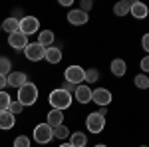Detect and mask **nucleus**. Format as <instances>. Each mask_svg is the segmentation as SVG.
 Returning <instances> with one entry per match:
<instances>
[{
	"label": "nucleus",
	"mask_w": 149,
	"mask_h": 147,
	"mask_svg": "<svg viewBox=\"0 0 149 147\" xmlns=\"http://www.w3.org/2000/svg\"><path fill=\"white\" fill-rule=\"evenodd\" d=\"M90 8H92V2H90V0H81V4H80V10L88 14V10H90Z\"/></svg>",
	"instance_id": "31"
},
{
	"label": "nucleus",
	"mask_w": 149,
	"mask_h": 147,
	"mask_svg": "<svg viewBox=\"0 0 149 147\" xmlns=\"http://www.w3.org/2000/svg\"><path fill=\"white\" fill-rule=\"evenodd\" d=\"M95 147H107V145H103V143H100V145H95Z\"/></svg>",
	"instance_id": "37"
},
{
	"label": "nucleus",
	"mask_w": 149,
	"mask_h": 147,
	"mask_svg": "<svg viewBox=\"0 0 149 147\" xmlns=\"http://www.w3.org/2000/svg\"><path fill=\"white\" fill-rule=\"evenodd\" d=\"M139 66H141V70H143V74H147V72H149V54L139 62Z\"/></svg>",
	"instance_id": "30"
},
{
	"label": "nucleus",
	"mask_w": 149,
	"mask_h": 147,
	"mask_svg": "<svg viewBox=\"0 0 149 147\" xmlns=\"http://www.w3.org/2000/svg\"><path fill=\"white\" fill-rule=\"evenodd\" d=\"M111 91L105 90V88H95L92 90V102H95L100 107H107L109 103H111Z\"/></svg>",
	"instance_id": "8"
},
{
	"label": "nucleus",
	"mask_w": 149,
	"mask_h": 147,
	"mask_svg": "<svg viewBox=\"0 0 149 147\" xmlns=\"http://www.w3.org/2000/svg\"><path fill=\"white\" fill-rule=\"evenodd\" d=\"M12 72V62L6 56H0V76H8Z\"/></svg>",
	"instance_id": "23"
},
{
	"label": "nucleus",
	"mask_w": 149,
	"mask_h": 147,
	"mask_svg": "<svg viewBox=\"0 0 149 147\" xmlns=\"http://www.w3.org/2000/svg\"><path fill=\"white\" fill-rule=\"evenodd\" d=\"M30 145H32V141L26 135H18L14 139V147H30Z\"/></svg>",
	"instance_id": "27"
},
{
	"label": "nucleus",
	"mask_w": 149,
	"mask_h": 147,
	"mask_svg": "<svg viewBox=\"0 0 149 147\" xmlns=\"http://www.w3.org/2000/svg\"><path fill=\"white\" fill-rule=\"evenodd\" d=\"M24 54H26V58L30 62H40V60H44V56H46V48L40 46L38 42H32V44H28L24 48Z\"/></svg>",
	"instance_id": "6"
},
{
	"label": "nucleus",
	"mask_w": 149,
	"mask_h": 147,
	"mask_svg": "<svg viewBox=\"0 0 149 147\" xmlns=\"http://www.w3.org/2000/svg\"><path fill=\"white\" fill-rule=\"evenodd\" d=\"M14 121H16V117H14V113L10 111H0V129H12L14 127Z\"/></svg>",
	"instance_id": "19"
},
{
	"label": "nucleus",
	"mask_w": 149,
	"mask_h": 147,
	"mask_svg": "<svg viewBox=\"0 0 149 147\" xmlns=\"http://www.w3.org/2000/svg\"><path fill=\"white\" fill-rule=\"evenodd\" d=\"M44 60H46L48 64H60V62H62V50L56 48V46L46 48V56H44Z\"/></svg>",
	"instance_id": "15"
},
{
	"label": "nucleus",
	"mask_w": 149,
	"mask_h": 147,
	"mask_svg": "<svg viewBox=\"0 0 149 147\" xmlns=\"http://www.w3.org/2000/svg\"><path fill=\"white\" fill-rule=\"evenodd\" d=\"M109 70H111V74H113V76L121 78V76H125V72H127V64L121 60V58H115V60H111Z\"/></svg>",
	"instance_id": "16"
},
{
	"label": "nucleus",
	"mask_w": 149,
	"mask_h": 147,
	"mask_svg": "<svg viewBox=\"0 0 149 147\" xmlns=\"http://www.w3.org/2000/svg\"><path fill=\"white\" fill-rule=\"evenodd\" d=\"M97 113H100L102 117H105V115H107V107H100V109H97Z\"/></svg>",
	"instance_id": "34"
},
{
	"label": "nucleus",
	"mask_w": 149,
	"mask_h": 147,
	"mask_svg": "<svg viewBox=\"0 0 149 147\" xmlns=\"http://www.w3.org/2000/svg\"><path fill=\"white\" fill-rule=\"evenodd\" d=\"M8 44H10V48H14V50H24L26 46H28V36H24L20 30L18 32H14V34L8 36Z\"/></svg>",
	"instance_id": "10"
},
{
	"label": "nucleus",
	"mask_w": 149,
	"mask_h": 147,
	"mask_svg": "<svg viewBox=\"0 0 149 147\" xmlns=\"http://www.w3.org/2000/svg\"><path fill=\"white\" fill-rule=\"evenodd\" d=\"M10 93H6V91H0V111H8V107H10Z\"/></svg>",
	"instance_id": "25"
},
{
	"label": "nucleus",
	"mask_w": 149,
	"mask_h": 147,
	"mask_svg": "<svg viewBox=\"0 0 149 147\" xmlns=\"http://www.w3.org/2000/svg\"><path fill=\"white\" fill-rule=\"evenodd\" d=\"M6 79H8V86L10 88H22L24 84H28V76L24 74V72H10L8 76H6Z\"/></svg>",
	"instance_id": "11"
},
{
	"label": "nucleus",
	"mask_w": 149,
	"mask_h": 147,
	"mask_svg": "<svg viewBox=\"0 0 149 147\" xmlns=\"http://www.w3.org/2000/svg\"><path fill=\"white\" fill-rule=\"evenodd\" d=\"M46 123L52 127V129H56L58 125L64 123V111H60V109H50L48 111V117H46Z\"/></svg>",
	"instance_id": "13"
},
{
	"label": "nucleus",
	"mask_w": 149,
	"mask_h": 147,
	"mask_svg": "<svg viewBox=\"0 0 149 147\" xmlns=\"http://www.w3.org/2000/svg\"><path fill=\"white\" fill-rule=\"evenodd\" d=\"M64 78L74 86H81V82H86V70L81 66H68L64 72Z\"/></svg>",
	"instance_id": "4"
},
{
	"label": "nucleus",
	"mask_w": 149,
	"mask_h": 147,
	"mask_svg": "<svg viewBox=\"0 0 149 147\" xmlns=\"http://www.w3.org/2000/svg\"><path fill=\"white\" fill-rule=\"evenodd\" d=\"M133 84H135V88H139V90H147L149 88V76L137 74V76L133 78Z\"/></svg>",
	"instance_id": "22"
},
{
	"label": "nucleus",
	"mask_w": 149,
	"mask_h": 147,
	"mask_svg": "<svg viewBox=\"0 0 149 147\" xmlns=\"http://www.w3.org/2000/svg\"><path fill=\"white\" fill-rule=\"evenodd\" d=\"M54 40H56V36L52 30H42V32H38V44L44 46V48H50V46L54 44Z\"/></svg>",
	"instance_id": "18"
},
{
	"label": "nucleus",
	"mask_w": 149,
	"mask_h": 147,
	"mask_svg": "<svg viewBox=\"0 0 149 147\" xmlns=\"http://www.w3.org/2000/svg\"><path fill=\"white\" fill-rule=\"evenodd\" d=\"M54 139V129L44 121V123H38L34 127V141L40 143V145H46Z\"/></svg>",
	"instance_id": "3"
},
{
	"label": "nucleus",
	"mask_w": 149,
	"mask_h": 147,
	"mask_svg": "<svg viewBox=\"0 0 149 147\" xmlns=\"http://www.w3.org/2000/svg\"><path fill=\"white\" fill-rule=\"evenodd\" d=\"M70 135H72V133H70V129L64 123L58 125L56 129H54V137H56V139H62V141H64V139H66V137H70Z\"/></svg>",
	"instance_id": "24"
},
{
	"label": "nucleus",
	"mask_w": 149,
	"mask_h": 147,
	"mask_svg": "<svg viewBox=\"0 0 149 147\" xmlns=\"http://www.w3.org/2000/svg\"><path fill=\"white\" fill-rule=\"evenodd\" d=\"M50 105H52V109H60V111H64V109H68L70 105H72V93L68 91H64L62 88H58L50 93Z\"/></svg>",
	"instance_id": "1"
},
{
	"label": "nucleus",
	"mask_w": 149,
	"mask_h": 147,
	"mask_svg": "<svg viewBox=\"0 0 149 147\" xmlns=\"http://www.w3.org/2000/svg\"><path fill=\"white\" fill-rule=\"evenodd\" d=\"M60 147H72V145H70V143H62Z\"/></svg>",
	"instance_id": "36"
},
{
	"label": "nucleus",
	"mask_w": 149,
	"mask_h": 147,
	"mask_svg": "<svg viewBox=\"0 0 149 147\" xmlns=\"http://www.w3.org/2000/svg\"><path fill=\"white\" fill-rule=\"evenodd\" d=\"M100 79V72L95 68H90V70H86V82L88 84H95Z\"/></svg>",
	"instance_id": "26"
},
{
	"label": "nucleus",
	"mask_w": 149,
	"mask_h": 147,
	"mask_svg": "<svg viewBox=\"0 0 149 147\" xmlns=\"http://www.w3.org/2000/svg\"><path fill=\"white\" fill-rule=\"evenodd\" d=\"M18 102L22 105H34L38 102V88H36V84H32V82L24 84L18 90Z\"/></svg>",
	"instance_id": "2"
},
{
	"label": "nucleus",
	"mask_w": 149,
	"mask_h": 147,
	"mask_svg": "<svg viewBox=\"0 0 149 147\" xmlns=\"http://www.w3.org/2000/svg\"><path fill=\"white\" fill-rule=\"evenodd\" d=\"M38 30H40L38 18H34V16H24V18H20V32H22L24 36L38 34Z\"/></svg>",
	"instance_id": "7"
},
{
	"label": "nucleus",
	"mask_w": 149,
	"mask_h": 147,
	"mask_svg": "<svg viewBox=\"0 0 149 147\" xmlns=\"http://www.w3.org/2000/svg\"><path fill=\"white\" fill-rule=\"evenodd\" d=\"M141 147H145V145H141Z\"/></svg>",
	"instance_id": "39"
},
{
	"label": "nucleus",
	"mask_w": 149,
	"mask_h": 147,
	"mask_svg": "<svg viewBox=\"0 0 149 147\" xmlns=\"http://www.w3.org/2000/svg\"><path fill=\"white\" fill-rule=\"evenodd\" d=\"M74 98L78 100V103H90L92 102V90L88 88V86H78L76 91H74Z\"/></svg>",
	"instance_id": "12"
},
{
	"label": "nucleus",
	"mask_w": 149,
	"mask_h": 147,
	"mask_svg": "<svg viewBox=\"0 0 149 147\" xmlns=\"http://www.w3.org/2000/svg\"><path fill=\"white\" fill-rule=\"evenodd\" d=\"M147 6L143 4V2H131V10L129 14L133 16V18H137V20H145V16H147Z\"/></svg>",
	"instance_id": "14"
},
{
	"label": "nucleus",
	"mask_w": 149,
	"mask_h": 147,
	"mask_svg": "<svg viewBox=\"0 0 149 147\" xmlns=\"http://www.w3.org/2000/svg\"><path fill=\"white\" fill-rule=\"evenodd\" d=\"M8 86V79H6V76H0V91H4V88Z\"/></svg>",
	"instance_id": "33"
},
{
	"label": "nucleus",
	"mask_w": 149,
	"mask_h": 147,
	"mask_svg": "<svg viewBox=\"0 0 149 147\" xmlns=\"http://www.w3.org/2000/svg\"><path fill=\"white\" fill-rule=\"evenodd\" d=\"M70 145L72 147H86L88 145V137H86V133H81V131L72 133V135H70Z\"/></svg>",
	"instance_id": "20"
},
{
	"label": "nucleus",
	"mask_w": 149,
	"mask_h": 147,
	"mask_svg": "<svg viewBox=\"0 0 149 147\" xmlns=\"http://www.w3.org/2000/svg\"><path fill=\"white\" fill-rule=\"evenodd\" d=\"M129 10H131V2H127V0H123V2H117V4L113 6L115 16H127V14H129Z\"/></svg>",
	"instance_id": "21"
},
{
	"label": "nucleus",
	"mask_w": 149,
	"mask_h": 147,
	"mask_svg": "<svg viewBox=\"0 0 149 147\" xmlns=\"http://www.w3.org/2000/svg\"><path fill=\"white\" fill-rule=\"evenodd\" d=\"M88 20H90V16L86 12H81L80 8H74L68 12V22L74 26H84V24H88Z\"/></svg>",
	"instance_id": "9"
},
{
	"label": "nucleus",
	"mask_w": 149,
	"mask_h": 147,
	"mask_svg": "<svg viewBox=\"0 0 149 147\" xmlns=\"http://www.w3.org/2000/svg\"><path fill=\"white\" fill-rule=\"evenodd\" d=\"M62 6H72V0H60Z\"/></svg>",
	"instance_id": "35"
},
{
	"label": "nucleus",
	"mask_w": 149,
	"mask_h": 147,
	"mask_svg": "<svg viewBox=\"0 0 149 147\" xmlns=\"http://www.w3.org/2000/svg\"><path fill=\"white\" fill-rule=\"evenodd\" d=\"M86 127H88L92 133H102L103 127H105V117H102L97 111H92L86 117Z\"/></svg>",
	"instance_id": "5"
},
{
	"label": "nucleus",
	"mask_w": 149,
	"mask_h": 147,
	"mask_svg": "<svg viewBox=\"0 0 149 147\" xmlns=\"http://www.w3.org/2000/svg\"><path fill=\"white\" fill-rule=\"evenodd\" d=\"M141 48L145 52H149V34H143V38H141Z\"/></svg>",
	"instance_id": "32"
},
{
	"label": "nucleus",
	"mask_w": 149,
	"mask_h": 147,
	"mask_svg": "<svg viewBox=\"0 0 149 147\" xmlns=\"http://www.w3.org/2000/svg\"><path fill=\"white\" fill-rule=\"evenodd\" d=\"M2 30H4V32H8V36L14 34V32H18V30H20V20H18L16 16L6 18V20L2 22Z\"/></svg>",
	"instance_id": "17"
},
{
	"label": "nucleus",
	"mask_w": 149,
	"mask_h": 147,
	"mask_svg": "<svg viewBox=\"0 0 149 147\" xmlns=\"http://www.w3.org/2000/svg\"><path fill=\"white\" fill-rule=\"evenodd\" d=\"M76 88H78V86H74V84H70V82H64V84H62V90L68 91V93H72V95H74Z\"/></svg>",
	"instance_id": "29"
},
{
	"label": "nucleus",
	"mask_w": 149,
	"mask_h": 147,
	"mask_svg": "<svg viewBox=\"0 0 149 147\" xmlns=\"http://www.w3.org/2000/svg\"><path fill=\"white\" fill-rule=\"evenodd\" d=\"M22 107H24V105H22L20 102H18V100H16V102H10V107H8V111L16 115V113H20V111H22Z\"/></svg>",
	"instance_id": "28"
},
{
	"label": "nucleus",
	"mask_w": 149,
	"mask_h": 147,
	"mask_svg": "<svg viewBox=\"0 0 149 147\" xmlns=\"http://www.w3.org/2000/svg\"><path fill=\"white\" fill-rule=\"evenodd\" d=\"M0 30H2V24H0Z\"/></svg>",
	"instance_id": "38"
},
{
	"label": "nucleus",
	"mask_w": 149,
	"mask_h": 147,
	"mask_svg": "<svg viewBox=\"0 0 149 147\" xmlns=\"http://www.w3.org/2000/svg\"><path fill=\"white\" fill-rule=\"evenodd\" d=\"M86 147H88V145H86Z\"/></svg>",
	"instance_id": "40"
}]
</instances>
